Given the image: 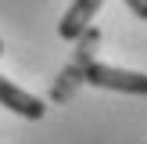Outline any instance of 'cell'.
Returning a JSON list of instances; mask_svg holds the SVG:
<instances>
[{
  "instance_id": "1",
  "label": "cell",
  "mask_w": 147,
  "mask_h": 144,
  "mask_svg": "<svg viewBox=\"0 0 147 144\" xmlns=\"http://www.w3.org/2000/svg\"><path fill=\"white\" fill-rule=\"evenodd\" d=\"M72 43H79V47H76V58L65 65V72L57 76V83L50 86V101H57V105H61V101H68L72 94H76V86L83 83V69L93 61V50H97V43H100V33H97L93 25H86Z\"/></svg>"
},
{
  "instance_id": "2",
  "label": "cell",
  "mask_w": 147,
  "mask_h": 144,
  "mask_svg": "<svg viewBox=\"0 0 147 144\" xmlns=\"http://www.w3.org/2000/svg\"><path fill=\"white\" fill-rule=\"evenodd\" d=\"M83 83L100 86V90H119V94H147V76L133 69H115V65L90 61L83 69Z\"/></svg>"
},
{
  "instance_id": "3",
  "label": "cell",
  "mask_w": 147,
  "mask_h": 144,
  "mask_svg": "<svg viewBox=\"0 0 147 144\" xmlns=\"http://www.w3.org/2000/svg\"><path fill=\"white\" fill-rule=\"evenodd\" d=\"M0 105L11 108V112L22 115V119H43V112H47V101L43 97H36V94L14 86L11 79H4V76H0Z\"/></svg>"
},
{
  "instance_id": "4",
  "label": "cell",
  "mask_w": 147,
  "mask_h": 144,
  "mask_svg": "<svg viewBox=\"0 0 147 144\" xmlns=\"http://www.w3.org/2000/svg\"><path fill=\"white\" fill-rule=\"evenodd\" d=\"M100 4H104V0H72L68 11H65V18H61V25H57V36L72 43L86 25H93V14L100 11Z\"/></svg>"
},
{
  "instance_id": "5",
  "label": "cell",
  "mask_w": 147,
  "mask_h": 144,
  "mask_svg": "<svg viewBox=\"0 0 147 144\" xmlns=\"http://www.w3.org/2000/svg\"><path fill=\"white\" fill-rule=\"evenodd\" d=\"M126 7L136 14V18H147V0H126Z\"/></svg>"
},
{
  "instance_id": "6",
  "label": "cell",
  "mask_w": 147,
  "mask_h": 144,
  "mask_svg": "<svg viewBox=\"0 0 147 144\" xmlns=\"http://www.w3.org/2000/svg\"><path fill=\"white\" fill-rule=\"evenodd\" d=\"M0 54H4V43H0Z\"/></svg>"
}]
</instances>
